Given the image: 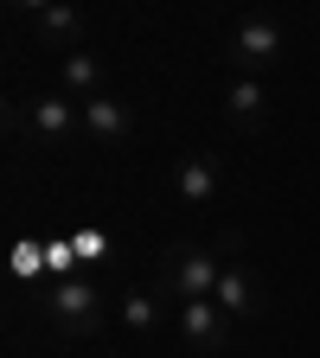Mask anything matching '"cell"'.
<instances>
[{
  "label": "cell",
  "mask_w": 320,
  "mask_h": 358,
  "mask_svg": "<svg viewBox=\"0 0 320 358\" xmlns=\"http://www.w3.org/2000/svg\"><path fill=\"white\" fill-rule=\"evenodd\" d=\"M218 275H224V256L211 243H186V237H173L160 256H154V288L173 301V307H186V301H211L218 294Z\"/></svg>",
  "instance_id": "6da1fadb"
},
{
  "label": "cell",
  "mask_w": 320,
  "mask_h": 358,
  "mask_svg": "<svg viewBox=\"0 0 320 358\" xmlns=\"http://www.w3.org/2000/svg\"><path fill=\"white\" fill-rule=\"evenodd\" d=\"M45 320H52L64 339H90V333H103L109 301H103V288L90 275H58L52 288H45Z\"/></svg>",
  "instance_id": "7a4b0ae2"
},
{
  "label": "cell",
  "mask_w": 320,
  "mask_h": 358,
  "mask_svg": "<svg viewBox=\"0 0 320 358\" xmlns=\"http://www.w3.org/2000/svg\"><path fill=\"white\" fill-rule=\"evenodd\" d=\"M282 52H288V32L269 13H250V20H237L224 32V58H231L237 77H263L269 64H282Z\"/></svg>",
  "instance_id": "3957f363"
},
{
  "label": "cell",
  "mask_w": 320,
  "mask_h": 358,
  "mask_svg": "<svg viewBox=\"0 0 320 358\" xmlns=\"http://www.w3.org/2000/svg\"><path fill=\"white\" fill-rule=\"evenodd\" d=\"M7 128H26L39 148H64L71 134H83V103H71L64 90H52V96L13 103V109H7Z\"/></svg>",
  "instance_id": "277c9868"
},
{
  "label": "cell",
  "mask_w": 320,
  "mask_h": 358,
  "mask_svg": "<svg viewBox=\"0 0 320 358\" xmlns=\"http://www.w3.org/2000/svg\"><path fill=\"white\" fill-rule=\"evenodd\" d=\"M231 320H263L269 313V288L250 262H224V275H218V294H211Z\"/></svg>",
  "instance_id": "5b68a950"
},
{
  "label": "cell",
  "mask_w": 320,
  "mask_h": 358,
  "mask_svg": "<svg viewBox=\"0 0 320 358\" xmlns=\"http://www.w3.org/2000/svg\"><path fill=\"white\" fill-rule=\"evenodd\" d=\"M20 20L39 32V45H58V52L71 58V52H83V13L77 7H58V0H20Z\"/></svg>",
  "instance_id": "8992f818"
},
{
  "label": "cell",
  "mask_w": 320,
  "mask_h": 358,
  "mask_svg": "<svg viewBox=\"0 0 320 358\" xmlns=\"http://www.w3.org/2000/svg\"><path fill=\"white\" fill-rule=\"evenodd\" d=\"M179 339H186L199 358H218L224 345H231V313H224L218 301H186L179 307Z\"/></svg>",
  "instance_id": "52a82bcc"
},
{
  "label": "cell",
  "mask_w": 320,
  "mask_h": 358,
  "mask_svg": "<svg viewBox=\"0 0 320 358\" xmlns=\"http://www.w3.org/2000/svg\"><path fill=\"white\" fill-rule=\"evenodd\" d=\"M173 192L186 199V205H211L224 192V166L211 154H179L173 160Z\"/></svg>",
  "instance_id": "ba28073f"
},
{
  "label": "cell",
  "mask_w": 320,
  "mask_h": 358,
  "mask_svg": "<svg viewBox=\"0 0 320 358\" xmlns=\"http://www.w3.org/2000/svg\"><path fill=\"white\" fill-rule=\"evenodd\" d=\"M269 83L263 77H231V90H224V122L231 128H244V134H256L263 122H269Z\"/></svg>",
  "instance_id": "9c48e42d"
},
{
  "label": "cell",
  "mask_w": 320,
  "mask_h": 358,
  "mask_svg": "<svg viewBox=\"0 0 320 358\" xmlns=\"http://www.w3.org/2000/svg\"><path fill=\"white\" fill-rule=\"evenodd\" d=\"M83 134H90V141H103V148H122L128 134H134V109L122 96H90L83 103Z\"/></svg>",
  "instance_id": "30bf717a"
},
{
  "label": "cell",
  "mask_w": 320,
  "mask_h": 358,
  "mask_svg": "<svg viewBox=\"0 0 320 358\" xmlns=\"http://www.w3.org/2000/svg\"><path fill=\"white\" fill-rule=\"evenodd\" d=\"M64 96H71V103L109 96V90H103V58H97V52H71V58H64Z\"/></svg>",
  "instance_id": "8fae6325"
},
{
  "label": "cell",
  "mask_w": 320,
  "mask_h": 358,
  "mask_svg": "<svg viewBox=\"0 0 320 358\" xmlns=\"http://www.w3.org/2000/svg\"><path fill=\"white\" fill-rule=\"evenodd\" d=\"M160 301H167L160 288H134V294H122V307H116V320H122L128 333H154V327H160V313H167Z\"/></svg>",
  "instance_id": "7c38bea8"
},
{
  "label": "cell",
  "mask_w": 320,
  "mask_h": 358,
  "mask_svg": "<svg viewBox=\"0 0 320 358\" xmlns=\"http://www.w3.org/2000/svg\"><path fill=\"white\" fill-rule=\"evenodd\" d=\"M71 250H77V262H103L109 237H103V231H71Z\"/></svg>",
  "instance_id": "4fadbf2b"
},
{
  "label": "cell",
  "mask_w": 320,
  "mask_h": 358,
  "mask_svg": "<svg viewBox=\"0 0 320 358\" xmlns=\"http://www.w3.org/2000/svg\"><path fill=\"white\" fill-rule=\"evenodd\" d=\"M211 250H218L224 262H244V256H250V243H244V231H224V237H218Z\"/></svg>",
  "instance_id": "5bb4252c"
},
{
  "label": "cell",
  "mask_w": 320,
  "mask_h": 358,
  "mask_svg": "<svg viewBox=\"0 0 320 358\" xmlns=\"http://www.w3.org/2000/svg\"><path fill=\"white\" fill-rule=\"evenodd\" d=\"M39 262H45V250H39V243H20V250H13V275H32Z\"/></svg>",
  "instance_id": "9a60e30c"
}]
</instances>
